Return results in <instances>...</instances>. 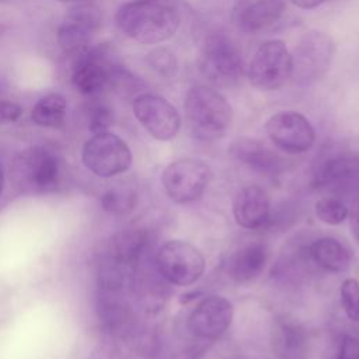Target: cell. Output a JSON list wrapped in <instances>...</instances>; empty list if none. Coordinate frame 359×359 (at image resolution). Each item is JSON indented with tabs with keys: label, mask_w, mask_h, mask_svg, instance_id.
<instances>
[{
	"label": "cell",
	"mask_w": 359,
	"mask_h": 359,
	"mask_svg": "<svg viewBox=\"0 0 359 359\" xmlns=\"http://www.w3.org/2000/svg\"><path fill=\"white\" fill-rule=\"evenodd\" d=\"M116 27L140 43H160L177 32L181 24L178 0H130L115 14Z\"/></svg>",
	"instance_id": "6da1fadb"
},
{
	"label": "cell",
	"mask_w": 359,
	"mask_h": 359,
	"mask_svg": "<svg viewBox=\"0 0 359 359\" xmlns=\"http://www.w3.org/2000/svg\"><path fill=\"white\" fill-rule=\"evenodd\" d=\"M184 107L192 135L202 142L220 139L231 125L233 111L230 104L212 87L192 86L187 93Z\"/></svg>",
	"instance_id": "7a4b0ae2"
},
{
	"label": "cell",
	"mask_w": 359,
	"mask_h": 359,
	"mask_svg": "<svg viewBox=\"0 0 359 359\" xmlns=\"http://www.w3.org/2000/svg\"><path fill=\"white\" fill-rule=\"evenodd\" d=\"M10 175L18 192L24 195L46 194L56 189L59 184L60 164L50 150L32 146L14 157Z\"/></svg>",
	"instance_id": "3957f363"
},
{
	"label": "cell",
	"mask_w": 359,
	"mask_h": 359,
	"mask_svg": "<svg viewBox=\"0 0 359 359\" xmlns=\"http://www.w3.org/2000/svg\"><path fill=\"white\" fill-rule=\"evenodd\" d=\"M198 65L201 73L217 87H234L244 76L241 52L224 34H212L206 38Z\"/></svg>",
	"instance_id": "277c9868"
},
{
	"label": "cell",
	"mask_w": 359,
	"mask_h": 359,
	"mask_svg": "<svg viewBox=\"0 0 359 359\" xmlns=\"http://www.w3.org/2000/svg\"><path fill=\"white\" fill-rule=\"evenodd\" d=\"M334 50V41L327 34L318 31L304 34L290 53V79L299 86H310L321 80L331 66Z\"/></svg>",
	"instance_id": "5b68a950"
},
{
	"label": "cell",
	"mask_w": 359,
	"mask_h": 359,
	"mask_svg": "<svg viewBox=\"0 0 359 359\" xmlns=\"http://www.w3.org/2000/svg\"><path fill=\"white\" fill-rule=\"evenodd\" d=\"M156 266L168 283L189 286L202 278L206 261L202 252L191 243L170 240L158 247Z\"/></svg>",
	"instance_id": "8992f818"
},
{
	"label": "cell",
	"mask_w": 359,
	"mask_h": 359,
	"mask_svg": "<svg viewBox=\"0 0 359 359\" xmlns=\"http://www.w3.org/2000/svg\"><path fill=\"white\" fill-rule=\"evenodd\" d=\"M292 74V59L286 45L279 39H271L259 45L248 69L250 83L264 91L280 88Z\"/></svg>",
	"instance_id": "52a82bcc"
},
{
	"label": "cell",
	"mask_w": 359,
	"mask_h": 359,
	"mask_svg": "<svg viewBox=\"0 0 359 359\" xmlns=\"http://www.w3.org/2000/svg\"><path fill=\"white\" fill-rule=\"evenodd\" d=\"M84 165L98 177L109 178L125 172L132 164V153L123 139L111 132L94 133L83 146Z\"/></svg>",
	"instance_id": "ba28073f"
},
{
	"label": "cell",
	"mask_w": 359,
	"mask_h": 359,
	"mask_svg": "<svg viewBox=\"0 0 359 359\" xmlns=\"http://www.w3.org/2000/svg\"><path fill=\"white\" fill-rule=\"evenodd\" d=\"M209 180L210 168L203 161L191 157L170 163L161 174L164 191L175 203L198 201L203 195Z\"/></svg>",
	"instance_id": "9c48e42d"
},
{
	"label": "cell",
	"mask_w": 359,
	"mask_h": 359,
	"mask_svg": "<svg viewBox=\"0 0 359 359\" xmlns=\"http://www.w3.org/2000/svg\"><path fill=\"white\" fill-rule=\"evenodd\" d=\"M118 63L114 49L108 43L87 48L76 57L72 83L81 94L97 95L109 84L111 73Z\"/></svg>",
	"instance_id": "30bf717a"
},
{
	"label": "cell",
	"mask_w": 359,
	"mask_h": 359,
	"mask_svg": "<svg viewBox=\"0 0 359 359\" xmlns=\"http://www.w3.org/2000/svg\"><path fill=\"white\" fill-rule=\"evenodd\" d=\"M265 130L278 149L290 154L304 153L316 142V130L310 121L294 111L273 114L266 121Z\"/></svg>",
	"instance_id": "8fae6325"
},
{
	"label": "cell",
	"mask_w": 359,
	"mask_h": 359,
	"mask_svg": "<svg viewBox=\"0 0 359 359\" xmlns=\"http://www.w3.org/2000/svg\"><path fill=\"white\" fill-rule=\"evenodd\" d=\"M132 107L136 119L157 140H171L181 129L178 111L160 95L150 93L139 94L135 97Z\"/></svg>",
	"instance_id": "7c38bea8"
},
{
	"label": "cell",
	"mask_w": 359,
	"mask_h": 359,
	"mask_svg": "<svg viewBox=\"0 0 359 359\" xmlns=\"http://www.w3.org/2000/svg\"><path fill=\"white\" fill-rule=\"evenodd\" d=\"M101 25V11L94 4H80L69 10L57 28L56 39L62 52L67 56H79L91 41L93 34Z\"/></svg>",
	"instance_id": "4fadbf2b"
},
{
	"label": "cell",
	"mask_w": 359,
	"mask_h": 359,
	"mask_svg": "<svg viewBox=\"0 0 359 359\" xmlns=\"http://www.w3.org/2000/svg\"><path fill=\"white\" fill-rule=\"evenodd\" d=\"M233 304L223 296L202 299L188 316L189 332L201 339H216L223 335L233 321Z\"/></svg>",
	"instance_id": "5bb4252c"
},
{
	"label": "cell",
	"mask_w": 359,
	"mask_h": 359,
	"mask_svg": "<svg viewBox=\"0 0 359 359\" xmlns=\"http://www.w3.org/2000/svg\"><path fill=\"white\" fill-rule=\"evenodd\" d=\"M318 189L331 194H353L359 191V154L341 153L325 160L314 178Z\"/></svg>",
	"instance_id": "9a60e30c"
},
{
	"label": "cell",
	"mask_w": 359,
	"mask_h": 359,
	"mask_svg": "<svg viewBox=\"0 0 359 359\" xmlns=\"http://www.w3.org/2000/svg\"><path fill=\"white\" fill-rule=\"evenodd\" d=\"M271 198L259 185H245L237 191L233 199V216L236 223L248 230L265 227L271 222Z\"/></svg>",
	"instance_id": "2e32d148"
},
{
	"label": "cell",
	"mask_w": 359,
	"mask_h": 359,
	"mask_svg": "<svg viewBox=\"0 0 359 359\" xmlns=\"http://www.w3.org/2000/svg\"><path fill=\"white\" fill-rule=\"evenodd\" d=\"M272 352L279 359H306L309 353V332L290 316L273 318L271 328Z\"/></svg>",
	"instance_id": "e0dca14e"
},
{
	"label": "cell",
	"mask_w": 359,
	"mask_h": 359,
	"mask_svg": "<svg viewBox=\"0 0 359 359\" xmlns=\"http://www.w3.org/2000/svg\"><path fill=\"white\" fill-rule=\"evenodd\" d=\"M283 11V0H237L231 8V20L240 31L257 34L273 25Z\"/></svg>",
	"instance_id": "ac0fdd59"
},
{
	"label": "cell",
	"mask_w": 359,
	"mask_h": 359,
	"mask_svg": "<svg viewBox=\"0 0 359 359\" xmlns=\"http://www.w3.org/2000/svg\"><path fill=\"white\" fill-rule=\"evenodd\" d=\"M229 150L236 160L261 175L276 177L283 170L280 156L255 139H237Z\"/></svg>",
	"instance_id": "d6986e66"
},
{
	"label": "cell",
	"mask_w": 359,
	"mask_h": 359,
	"mask_svg": "<svg viewBox=\"0 0 359 359\" xmlns=\"http://www.w3.org/2000/svg\"><path fill=\"white\" fill-rule=\"evenodd\" d=\"M268 261V247L262 241H250L238 248L227 262V273L240 283L255 279Z\"/></svg>",
	"instance_id": "ffe728a7"
},
{
	"label": "cell",
	"mask_w": 359,
	"mask_h": 359,
	"mask_svg": "<svg viewBox=\"0 0 359 359\" xmlns=\"http://www.w3.org/2000/svg\"><path fill=\"white\" fill-rule=\"evenodd\" d=\"M306 257L328 272H344L349 268L352 255L349 248L334 237H321L306 247Z\"/></svg>",
	"instance_id": "44dd1931"
},
{
	"label": "cell",
	"mask_w": 359,
	"mask_h": 359,
	"mask_svg": "<svg viewBox=\"0 0 359 359\" xmlns=\"http://www.w3.org/2000/svg\"><path fill=\"white\" fill-rule=\"evenodd\" d=\"M147 244V234L143 230H126L115 236L111 244V259L129 265L135 262Z\"/></svg>",
	"instance_id": "7402d4cb"
},
{
	"label": "cell",
	"mask_w": 359,
	"mask_h": 359,
	"mask_svg": "<svg viewBox=\"0 0 359 359\" xmlns=\"http://www.w3.org/2000/svg\"><path fill=\"white\" fill-rule=\"evenodd\" d=\"M67 102L62 94L50 93L42 97L32 108V121L43 128H62L66 118Z\"/></svg>",
	"instance_id": "603a6c76"
},
{
	"label": "cell",
	"mask_w": 359,
	"mask_h": 359,
	"mask_svg": "<svg viewBox=\"0 0 359 359\" xmlns=\"http://www.w3.org/2000/svg\"><path fill=\"white\" fill-rule=\"evenodd\" d=\"M316 216L320 222L328 226H338L348 219L349 210L346 205L337 196H323L316 202Z\"/></svg>",
	"instance_id": "cb8c5ba5"
},
{
	"label": "cell",
	"mask_w": 359,
	"mask_h": 359,
	"mask_svg": "<svg viewBox=\"0 0 359 359\" xmlns=\"http://www.w3.org/2000/svg\"><path fill=\"white\" fill-rule=\"evenodd\" d=\"M100 317L112 332H122L129 321L128 307L116 299H104L100 304Z\"/></svg>",
	"instance_id": "d4e9b609"
},
{
	"label": "cell",
	"mask_w": 359,
	"mask_h": 359,
	"mask_svg": "<svg viewBox=\"0 0 359 359\" xmlns=\"http://www.w3.org/2000/svg\"><path fill=\"white\" fill-rule=\"evenodd\" d=\"M136 194L130 189H109L101 196V206L111 213H126L133 209Z\"/></svg>",
	"instance_id": "484cf974"
},
{
	"label": "cell",
	"mask_w": 359,
	"mask_h": 359,
	"mask_svg": "<svg viewBox=\"0 0 359 359\" xmlns=\"http://www.w3.org/2000/svg\"><path fill=\"white\" fill-rule=\"evenodd\" d=\"M339 297L346 317L352 321H359V280L346 278L341 283Z\"/></svg>",
	"instance_id": "4316f807"
},
{
	"label": "cell",
	"mask_w": 359,
	"mask_h": 359,
	"mask_svg": "<svg viewBox=\"0 0 359 359\" xmlns=\"http://www.w3.org/2000/svg\"><path fill=\"white\" fill-rule=\"evenodd\" d=\"M114 122V114L108 104L104 101H95L88 108V128L93 133L107 132Z\"/></svg>",
	"instance_id": "83f0119b"
},
{
	"label": "cell",
	"mask_w": 359,
	"mask_h": 359,
	"mask_svg": "<svg viewBox=\"0 0 359 359\" xmlns=\"http://www.w3.org/2000/svg\"><path fill=\"white\" fill-rule=\"evenodd\" d=\"M147 63L161 76L171 77L177 70L175 55L167 48H156L147 55Z\"/></svg>",
	"instance_id": "f1b7e54d"
},
{
	"label": "cell",
	"mask_w": 359,
	"mask_h": 359,
	"mask_svg": "<svg viewBox=\"0 0 359 359\" xmlns=\"http://www.w3.org/2000/svg\"><path fill=\"white\" fill-rule=\"evenodd\" d=\"M330 359H359V339L355 335H342Z\"/></svg>",
	"instance_id": "f546056e"
},
{
	"label": "cell",
	"mask_w": 359,
	"mask_h": 359,
	"mask_svg": "<svg viewBox=\"0 0 359 359\" xmlns=\"http://www.w3.org/2000/svg\"><path fill=\"white\" fill-rule=\"evenodd\" d=\"M22 115V107L11 100L0 97V123L15 122Z\"/></svg>",
	"instance_id": "4dcf8cb0"
},
{
	"label": "cell",
	"mask_w": 359,
	"mask_h": 359,
	"mask_svg": "<svg viewBox=\"0 0 359 359\" xmlns=\"http://www.w3.org/2000/svg\"><path fill=\"white\" fill-rule=\"evenodd\" d=\"M294 6H297L299 8H303V10H311V8H316L318 7L324 0H290Z\"/></svg>",
	"instance_id": "1f68e13d"
},
{
	"label": "cell",
	"mask_w": 359,
	"mask_h": 359,
	"mask_svg": "<svg viewBox=\"0 0 359 359\" xmlns=\"http://www.w3.org/2000/svg\"><path fill=\"white\" fill-rule=\"evenodd\" d=\"M3 184H4V174H3V170H1V165H0V194L3 191Z\"/></svg>",
	"instance_id": "d6a6232c"
},
{
	"label": "cell",
	"mask_w": 359,
	"mask_h": 359,
	"mask_svg": "<svg viewBox=\"0 0 359 359\" xmlns=\"http://www.w3.org/2000/svg\"><path fill=\"white\" fill-rule=\"evenodd\" d=\"M62 3H67V1H81V0H59Z\"/></svg>",
	"instance_id": "836d02e7"
}]
</instances>
